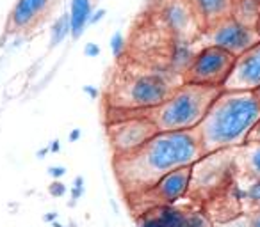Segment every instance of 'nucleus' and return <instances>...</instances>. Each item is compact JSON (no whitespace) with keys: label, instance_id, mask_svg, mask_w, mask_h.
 <instances>
[{"label":"nucleus","instance_id":"1","mask_svg":"<svg viewBox=\"0 0 260 227\" xmlns=\"http://www.w3.org/2000/svg\"><path fill=\"white\" fill-rule=\"evenodd\" d=\"M202 156V140L196 128L159 130L137 151L118 156L114 167L127 190L143 194L164 174L178 167L194 165Z\"/></svg>","mask_w":260,"mask_h":227},{"label":"nucleus","instance_id":"2","mask_svg":"<svg viewBox=\"0 0 260 227\" xmlns=\"http://www.w3.org/2000/svg\"><path fill=\"white\" fill-rule=\"evenodd\" d=\"M260 121V101L253 91L223 89L198 124L203 156L244 144Z\"/></svg>","mask_w":260,"mask_h":227},{"label":"nucleus","instance_id":"3","mask_svg":"<svg viewBox=\"0 0 260 227\" xmlns=\"http://www.w3.org/2000/svg\"><path fill=\"white\" fill-rule=\"evenodd\" d=\"M221 91L223 87L186 82L173 89L159 107L151 109L150 117L159 130H194Z\"/></svg>","mask_w":260,"mask_h":227},{"label":"nucleus","instance_id":"4","mask_svg":"<svg viewBox=\"0 0 260 227\" xmlns=\"http://www.w3.org/2000/svg\"><path fill=\"white\" fill-rule=\"evenodd\" d=\"M175 85L159 71H145L132 75L120 83L114 96L116 109L151 110L159 107L171 94Z\"/></svg>","mask_w":260,"mask_h":227},{"label":"nucleus","instance_id":"5","mask_svg":"<svg viewBox=\"0 0 260 227\" xmlns=\"http://www.w3.org/2000/svg\"><path fill=\"white\" fill-rule=\"evenodd\" d=\"M127 110L129 115L116 117L107 126V135L116 156L130 155L137 151L159 131L157 124L150 117V110Z\"/></svg>","mask_w":260,"mask_h":227},{"label":"nucleus","instance_id":"6","mask_svg":"<svg viewBox=\"0 0 260 227\" xmlns=\"http://www.w3.org/2000/svg\"><path fill=\"white\" fill-rule=\"evenodd\" d=\"M234 62V53L226 52L216 45H205L196 50L193 62L184 73V80L187 83H198L207 87H224Z\"/></svg>","mask_w":260,"mask_h":227},{"label":"nucleus","instance_id":"7","mask_svg":"<svg viewBox=\"0 0 260 227\" xmlns=\"http://www.w3.org/2000/svg\"><path fill=\"white\" fill-rule=\"evenodd\" d=\"M203 39L207 41V45H216L237 57L260 41V31L257 27L246 25L228 15L214 21L212 25L205 27Z\"/></svg>","mask_w":260,"mask_h":227},{"label":"nucleus","instance_id":"8","mask_svg":"<svg viewBox=\"0 0 260 227\" xmlns=\"http://www.w3.org/2000/svg\"><path fill=\"white\" fill-rule=\"evenodd\" d=\"M157 16L162 27L177 39H189L200 25L189 0H161Z\"/></svg>","mask_w":260,"mask_h":227},{"label":"nucleus","instance_id":"9","mask_svg":"<svg viewBox=\"0 0 260 227\" xmlns=\"http://www.w3.org/2000/svg\"><path fill=\"white\" fill-rule=\"evenodd\" d=\"M260 87V41L235 57L234 67L223 89L255 91Z\"/></svg>","mask_w":260,"mask_h":227},{"label":"nucleus","instance_id":"10","mask_svg":"<svg viewBox=\"0 0 260 227\" xmlns=\"http://www.w3.org/2000/svg\"><path fill=\"white\" fill-rule=\"evenodd\" d=\"M191 181H193V165L178 167L162 176L145 194L155 201H161V204H175L187 194Z\"/></svg>","mask_w":260,"mask_h":227},{"label":"nucleus","instance_id":"11","mask_svg":"<svg viewBox=\"0 0 260 227\" xmlns=\"http://www.w3.org/2000/svg\"><path fill=\"white\" fill-rule=\"evenodd\" d=\"M54 0H16L13 5L9 16H7V23L5 29L11 34H18V32L29 31L47 15Z\"/></svg>","mask_w":260,"mask_h":227},{"label":"nucleus","instance_id":"12","mask_svg":"<svg viewBox=\"0 0 260 227\" xmlns=\"http://www.w3.org/2000/svg\"><path fill=\"white\" fill-rule=\"evenodd\" d=\"M187 213L173 204H157L153 210L141 215L137 227H178L182 226Z\"/></svg>","mask_w":260,"mask_h":227},{"label":"nucleus","instance_id":"13","mask_svg":"<svg viewBox=\"0 0 260 227\" xmlns=\"http://www.w3.org/2000/svg\"><path fill=\"white\" fill-rule=\"evenodd\" d=\"M234 0H189L202 29L230 15Z\"/></svg>","mask_w":260,"mask_h":227},{"label":"nucleus","instance_id":"14","mask_svg":"<svg viewBox=\"0 0 260 227\" xmlns=\"http://www.w3.org/2000/svg\"><path fill=\"white\" fill-rule=\"evenodd\" d=\"M93 11V0H72L70 2L68 16H70V27H72L73 39H78L86 32Z\"/></svg>","mask_w":260,"mask_h":227},{"label":"nucleus","instance_id":"15","mask_svg":"<svg viewBox=\"0 0 260 227\" xmlns=\"http://www.w3.org/2000/svg\"><path fill=\"white\" fill-rule=\"evenodd\" d=\"M230 15L235 20L242 21L246 25L257 27L260 23V2L259 0H234L232 2V9Z\"/></svg>","mask_w":260,"mask_h":227},{"label":"nucleus","instance_id":"16","mask_svg":"<svg viewBox=\"0 0 260 227\" xmlns=\"http://www.w3.org/2000/svg\"><path fill=\"white\" fill-rule=\"evenodd\" d=\"M194 53H196V50L193 48V43L189 41V39H177L175 37L171 47V55H169L171 67L177 73H186L189 64L193 62Z\"/></svg>","mask_w":260,"mask_h":227},{"label":"nucleus","instance_id":"17","mask_svg":"<svg viewBox=\"0 0 260 227\" xmlns=\"http://www.w3.org/2000/svg\"><path fill=\"white\" fill-rule=\"evenodd\" d=\"M72 36V27H70V16L68 13H63L54 20L50 27V48H56L63 45L66 37Z\"/></svg>","mask_w":260,"mask_h":227},{"label":"nucleus","instance_id":"18","mask_svg":"<svg viewBox=\"0 0 260 227\" xmlns=\"http://www.w3.org/2000/svg\"><path fill=\"white\" fill-rule=\"evenodd\" d=\"M242 160L246 172L253 179H260V142H248L242 149Z\"/></svg>","mask_w":260,"mask_h":227},{"label":"nucleus","instance_id":"19","mask_svg":"<svg viewBox=\"0 0 260 227\" xmlns=\"http://www.w3.org/2000/svg\"><path fill=\"white\" fill-rule=\"evenodd\" d=\"M109 48H111V53L114 59H121L123 53H125V48H127V41H125V36H123V32H114L112 36H111V41H109Z\"/></svg>","mask_w":260,"mask_h":227},{"label":"nucleus","instance_id":"20","mask_svg":"<svg viewBox=\"0 0 260 227\" xmlns=\"http://www.w3.org/2000/svg\"><path fill=\"white\" fill-rule=\"evenodd\" d=\"M84 194H86V179L84 176H77L73 179L72 190H70V195H72V201H70V206H75L78 199H82Z\"/></svg>","mask_w":260,"mask_h":227},{"label":"nucleus","instance_id":"21","mask_svg":"<svg viewBox=\"0 0 260 227\" xmlns=\"http://www.w3.org/2000/svg\"><path fill=\"white\" fill-rule=\"evenodd\" d=\"M244 197L251 206L260 210V179H253V183H251V185L248 186V190L244 192Z\"/></svg>","mask_w":260,"mask_h":227},{"label":"nucleus","instance_id":"22","mask_svg":"<svg viewBox=\"0 0 260 227\" xmlns=\"http://www.w3.org/2000/svg\"><path fill=\"white\" fill-rule=\"evenodd\" d=\"M184 227H210V222L202 213H187L184 220Z\"/></svg>","mask_w":260,"mask_h":227},{"label":"nucleus","instance_id":"23","mask_svg":"<svg viewBox=\"0 0 260 227\" xmlns=\"http://www.w3.org/2000/svg\"><path fill=\"white\" fill-rule=\"evenodd\" d=\"M66 192H68L66 185H64L61 179H54L52 183L48 185V194L52 197H63Z\"/></svg>","mask_w":260,"mask_h":227},{"label":"nucleus","instance_id":"24","mask_svg":"<svg viewBox=\"0 0 260 227\" xmlns=\"http://www.w3.org/2000/svg\"><path fill=\"white\" fill-rule=\"evenodd\" d=\"M48 176L52 178V179H63L64 176H66V167L64 165H50L48 167Z\"/></svg>","mask_w":260,"mask_h":227},{"label":"nucleus","instance_id":"25","mask_svg":"<svg viewBox=\"0 0 260 227\" xmlns=\"http://www.w3.org/2000/svg\"><path fill=\"white\" fill-rule=\"evenodd\" d=\"M100 52H102V48H100L96 43H88V45L84 47V53L88 57H98Z\"/></svg>","mask_w":260,"mask_h":227},{"label":"nucleus","instance_id":"26","mask_svg":"<svg viewBox=\"0 0 260 227\" xmlns=\"http://www.w3.org/2000/svg\"><path fill=\"white\" fill-rule=\"evenodd\" d=\"M105 18V9H96L93 11V15H91V20H89V25H96L100 20H104Z\"/></svg>","mask_w":260,"mask_h":227},{"label":"nucleus","instance_id":"27","mask_svg":"<svg viewBox=\"0 0 260 227\" xmlns=\"http://www.w3.org/2000/svg\"><path fill=\"white\" fill-rule=\"evenodd\" d=\"M246 142H260V121L255 124V128L251 130V133L248 135V140Z\"/></svg>","mask_w":260,"mask_h":227},{"label":"nucleus","instance_id":"28","mask_svg":"<svg viewBox=\"0 0 260 227\" xmlns=\"http://www.w3.org/2000/svg\"><path fill=\"white\" fill-rule=\"evenodd\" d=\"M82 91H84L86 94H88V96H89L91 99H96V98H98V94H100V93H98V89L93 87V85H84Z\"/></svg>","mask_w":260,"mask_h":227},{"label":"nucleus","instance_id":"29","mask_svg":"<svg viewBox=\"0 0 260 227\" xmlns=\"http://www.w3.org/2000/svg\"><path fill=\"white\" fill-rule=\"evenodd\" d=\"M80 135H82V131H80L78 128H75V130H72V131H70V135H68V140H70V142H77V140L80 139Z\"/></svg>","mask_w":260,"mask_h":227},{"label":"nucleus","instance_id":"30","mask_svg":"<svg viewBox=\"0 0 260 227\" xmlns=\"http://www.w3.org/2000/svg\"><path fill=\"white\" fill-rule=\"evenodd\" d=\"M48 149H50V153L57 155L59 151H61V142H59V140H52V142L48 144Z\"/></svg>","mask_w":260,"mask_h":227},{"label":"nucleus","instance_id":"31","mask_svg":"<svg viewBox=\"0 0 260 227\" xmlns=\"http://www.w3.org/2000/svg\"><path fill=\"white\" fill-rule=\"evenodd\" d=\"M57 217H59V213L50 211V213H45V215H43V220H45V222H48V224H52L54 220H57Z\"/></svg>","mask_w":260,"mask_h":227},{"label":"nucleus","instance_id":"32","mask_svg":"<svg viewBox=\"0 0 260 227\" xmlns=\"http://www.w3.org/2000/svg\"><path fill=\"white\" fill-rule=\"evenodd\" d=\"M48 153H50V149H48V146H47V147H41V149H37L36 156L39 158V160H43V158H45V156H47Z\"/></svg>","mask_w":260,"mask_h":227},{"label":"nucleus","instance_id":"33","mask_svg":"<svg viewBox=\"0 0 260 227\" xmlns=\"http://www.w3.org/2000/svg\"><path fill=\"white\" fill-rule=\"evenodd\" d=\"M250 227H260V211L253 215V218H251V222H250Z\"/></svg>","mask_w":260,"mask_h":227},{"label":"nucleus","instance_id":"34","mask_svg":"<svg viewBox=\"0 0 260 227\" xmlns=\"http://www.w3.org/2000/svg\"><path fill=\"white\" fill-rule=\"evenodd\" d=\"M50 226H52V227H66V226H63V224L59 222V220H54V222L50 224Z\"/></svg>","mask_w":260,"mask_h":227},{"label":"nucleus","instance_id":"35","mask_svg":"<svg viewBox=\"0 0 260 227\" xmlns=\"http://www.w3.org/2000/svg\"><path fill=\"white\" fill-rule=\"evenodd\" d=\"M253 93H255L257 99H259V101H260V87H257V89H255V91H253Z\"/></svg>","mask_w":260,"mask_h":227},{"label":"nucleus","instance_id":"36","mask_svg":"<svg viewBox=\"0 0 260 227\" xmlns=\"http://www.w3.org/2000/svg\"><path fill=\"white\" fill-rule=\"evenodd\" d=\"M259 31H260V23H259Z\"/></svg>","mask_w":260,"mask_h":227},{"label":"nucleus","instance_id":"37","mask_svg":"<svg viewBox=\"0 0 260 227\" xmlns=\"http://www.w3.org/2000/svg\"><path fill=\"white\" fill-rule=\"evenodd\" d=\"M259 2H260V0H259Z\"/></svg>","mask_w":260,"mask_h":227}]
</instances>
